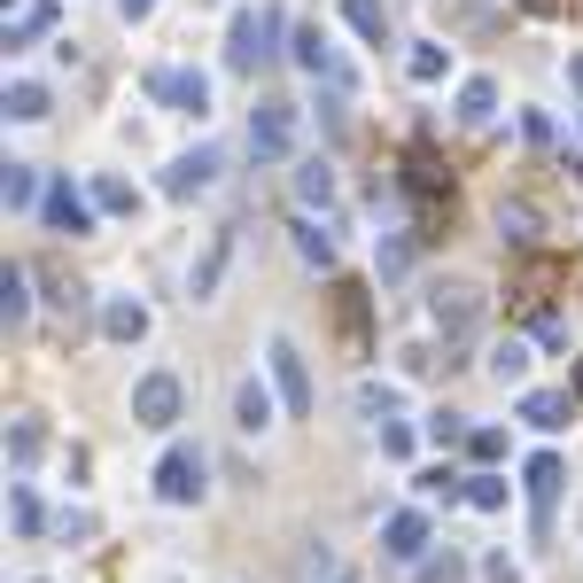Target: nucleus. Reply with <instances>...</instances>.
Listing matches in <instances>:
<instances>
[{
    "mask_svg": "<svg viewBox=\"0 0 583 583\" xmlns=\"http://www.w3.org/2000/svg\"><path fill=\"white\" fill-rule=\"evenodd\" d=\"M273 39H281V9H241L233 32H226V62L258 70V62H273Z\"/></svg>",
    "mask_w": 583,
    "mask_h": 583,
    "instance_id": "1",
    "label": "nucleus"
},
{
    "mask_svg": "<svg viewBox=\"0 0 583 583\" xmlns=\"http://www.w3.org/2000/svg\"><path fill=\"white\" fill-rule=\"evenodd\" d=\"M180 404H187V389H180L172 366H156V374L133 381V421L140 428H180Z\"/></svg>",
    "mask_w": 583,
    "mask_h": 583,
    "instance_id": "2",
    "label": "nucleus"
},
{
    "mask_svg": "<svg viewBox=\"0 0 583 583\" xmlns=\"http://www.w3.org/2000/svg\"><path fill=\"white\" fill-rule=\"evenodd\" d=\"M203 475H210V459H203L195 444H172V451L156 459V498H163V506H195Z\"/></svg>",
    "mask_w": 583,
    "mask_h": 583,
    "instance_id": "3",
    "label": "nucleus"
},
{
    "mask_svg": "<svg viewBox=\"0 0 583 583\" xmlns=\"http://www.w3.org/2000/svg\"><path fill=\"white\" fill-rule=\"evenodd\" d=\"M296 125H304L296 102H281V94L258 102V110H249V156H288L296 148Z\"/></svg>",
    "mask_w": 583,
    "mask_h": 583,
    "instance_id": "4",
    "label": "nucleus"
},
{
    "mask_svg": "<svg viewBox=\"0 0 583 583\" xmlns=\"http://www.w3.org/2000/svg\"><path fill=\"white\" fill-rule=\"evenodd\" d=\"M296 62H304L311 78H327L335 94H351V62L335 55V39H327V24H296Z\"/></svg>",
    "mask_w": 583,
    "mask_h": 583,
    "instance_id": "5",
    "label": "nucleus"
},
{
    "mask_svg": "<svg viewBox=\"0 0 583 583\" xmlns=\"http://www.w3.org/2000/svg\"><path fill=\"white\" fill-rule=\"evenodd\" d=\"M148 94L172 102V110H187V117H203L210 110V78L203 70H148Z\"/></svg>",
    "mask_w": 583,
    "mask_h": 583,
    "instance_id": "6",
    "label": "nucleus"
},
{
    "mask_svg": "<svg viewBox=\"0 0 583 583\" xmlns=\"http://www.w3.org/2000/svg\"><path fill=\"white\" fill-rule=\"evenodd\" d=\"M265 358H273V389H281V404H288V412H296V421H304V412H311V374H304V358H296V343L281 335V343H273Z\"/></svg>",
    "mask_w": 583,
    "mask_h": 583,
    "instance_id": "7",
    "label": "nucleus"
},
{
    "mask_svg": "<svg viewBox=\"0 0 583 583\" xmlns=\"http://www.w3.org/2000/svg\"><path fill=\"white\" fill-rule=\"evenodd\" d=\"M381 552H389V560H421V552H428V514H421V506L389 514V522H381Z\"/></svg>",
    "mask_w": 583,
    "mask_h": 583,
    "instance_id": "8",
    "label": "nucleus"
},
{
    "mask_svg": "<svg viewBox=\"0 0 583 583\" xmlns=\"http://www.w3.org/2000/svg\"><path fill=\"white\" fill-rule=\"evenodd\" d=\"M39 210H47V226H55V233H87V226H94V203H87V195H78L70 180H55Z\"/></svg>",
    "mask_w": 583,
    "mask_h": 583,
    "instance_id": "9",
    "label": "nucleus"
},
{
    "mask_svg": "<svg viewBox=\"0 0 583 583\" xmlns=\"http://www.w3.org/2000/svg\"><path fill=\"white\" fill-rule=\"evenodd\" d=\"M218 180V148H187L172 172H163V195H203Z\"/></svg>",
    "mask_w": 583,
    "mask_h": 583,
    "instance_id": "10",
    "label": "nucleus"
},
{
    "mask_svg": "<svg viewBox=\"0 0 583 583\" xmlns=\"http://www.w3.org/2000/svg\"><path fill=\"white\" fill-rule=\"evenodd\" d=\"M475 319H482L475 288H436V327H444V335H475Z\"/></svg>",
    "mask_w": 583,
    "mask_h": 583,
    "instance_id": "11",
    "label": "nucleus"
},
{
    "mask_svg": "<svg viewBox=\"0 0 583 583\" xmlns=\"http://www.w3.org/2000/svg\"><path fill=\"white\" fill-rule=\"evenodd\" d=\"M522 482H529V498H537V529H545V506L560 498V482H568V467H560V451H537L529 467H522Z\"/></svg>",
    "mask_w": 583,
    "mask_h": 583,
    "instance_id": "12",
    "label": "nucleus"
},
{
    "mask_svg": "<svg viewBox=\"0 0 583 583\" xmlns=\"http://www.w3.org/2000/svg\"><path fill=\"white\" fill-rule=\"evenodd\" d=\"M522 421L552 436V428H568V421H575V404H568V389H529V397H522Z\"/></svg>",
    "mask_w": 583,
    "mask_h": 583,
    "instance_id": "13",
    "label": "nucleus"
},
{
    "mask_svg": "<svg viewBox=\"0 0 583 583\" xmlns=\"http://www.w3.org/2000/svg\"><path fill=\"white\" fill-rule=\"evenodd\" d=\"M102 335H110V343H140V335H148V304L110 296V304H102Z\"/></svg>",
    "mask_w": 583,
    "mask_h": 583,
    "instance_id": "14",
    "label": "nucleus"
},
{
    "mask_svg": "<svg viewBox=\"0 0 583 583\" xmlns=\"http://www.w3.org/2000/svg\"><path fill=\"white\" fill-rule=\"evenodd\" d=\"M233 412H241V428H249V436L273 428V389H265L258 374H249V381H241V397H233Z\"/></svg>",
    "mask_w": 583,
    "mask_h": 583,
    "instance_id": "15",
    "label": "nucleus"
},
{
    "mask_svg": "<svg viewBox=\"0 0 583 583\" xmlns=\"http://www.w3.org/2000/svg\"><path fill=\"white\" fill-rule=\"evenodd\" d=\"M55 24H62V9H55V0H32V9L9 24V47H32V39H47Z\"/></svg>",
    "mask_w": 583,
    "mask_h": 583,
    "instance_id": "16",
    "label": "nucleus"
},
{
    "mask_svg": "<svg viewBox=\"0 0 583 583\" xmlns=\"http://www.w3.org/2000/svg\"><path fill=\"white\" fill-rule=\"evenodd\" d=\"M296 195L327 210V203H335V172H327V163H319V156H304V163H296Z\"/></svg>",
    "mask_w": 583,
    "mask_h": 583,
    "instance_id": "17",
    "label": "nucleus"
},
{
    "mask_svg": "<svg viewBox=\"0 0 583 583\" xmlns=\"http://www.w3.org/2000/svg\"><path fill=\"white\" fill-rule=\"evenodd\" d=\"M9 117L16 125H39L47 117V87H39V78H16V87H9Z\"/></svg>",
    "mask_w": 583,
    "mask_h": 583,
    "instance_id": "18",
    "label": "nucleus"
},
{
    "mask_svg": "<svg viewBox=\"0 0 583 583\" xmlns=\"http://www.w3.org/2000/svg\"><path fill=\"white\" fill-rule=\"evenodd\" d=\"M459 117L467 125H490L498 117V87H490V78H467V87H459Z\"/></svg>",
    "mask_w": 583,
    "mask_h": 583,
    "instance_id": "19",
    "label": "nucleus"
},
{
    "mask_svg": "<svg viewBox=\"0 0 583 583\" xmlns=\"http://www.w3.org/2000/svg\"><path fill=\"white\" fill-rule=\"evenodd\" d=\"M335 319H343V335H351V343H366V288H358V281L335 288Z\"/></svg>",
    "mask_w": 583,
    "mask_h": 583,
    "instance_id": "20",
    "label": "nucleus"
},
{
    "mask_svg": "<svg viewBox=\"0 0 583 583\" xmlns=\"http://www.w3.org/2000/svg\"><path fill=\"white\" fill-rule=\"evenodd\" d=\"M24 311H32V296H24V265H9V273H0V319L24 327Z\"/></svg>",
    "mask_w": 583,
    "mask_h": 583,
    "instance_id": "21",
    "label": "nucleus"
},
{
    "mask_svg": "<svg viewBox=\"0 0 583 583\" xmlns=\"http://www.w3.org/2000/svg\"><path fill=\"white\" fill-rule=\"evenodd\" d=\"M9 514H16V529H24V537H39V529H47V514H39L32 482H9Z\"/></svg>",
    "mask_w": 583,
    "mask_h": 583,
    "instance_id": "22",
    "label": "nucleus"
},
{
    "mask_svg": "<svg viewBox=\"0 0 583 583\" xmlns=\"http://www.w3.org/2000/svg\"><path fill=\"white\" fill-rule=\"evenodd\" d=\"M226 258H233V233H210V258L195 265V296H210V288H218V273H226Z\"/></svg>",
    "mask_w": 583,
    "mask_h": 583,
    "instance_id": "23",
    "label": "nucleus"
},
{
    "mask_svg": "<svg viewBox=\"0 0 583 583\" xmlns=\"http://www.w3.org/2000/svg\"><path fill=\"white\" fill-rule=\"evenodd\" d=\"M296 249H304V265H319V273L335 265V241H327V233H319L311 218H296Z\"/></svg>",
    "mask_w": 583,
    "mask_h": 583,
    "instance_id": "24",
    "label": "nucleus"
},
{
    "mask_svg": "<svg viewBox=\"0 0 583 583\" xmlns=\"http://www.w3.org/2000/svg\"><path fill=\"white\" fill-rule=\"evenodd\" d=\"M490 374H498V381H522V374H529V343H514V335H506V343L490 351Z\"/></svg>",
    "mask_w": 583,
    "mask_h": 583,
    "instance_id": "25",
    "label": "nucleus"
},
{
    "mask_svg": "<svg viewBox=\"0 0 583 583\" xmlns=\"http://www.w3.org/2000/svg\"><path fill=\"white\" fill-rule=\"evenodd\" d=\"M343 16H351V24H358V32H366L374 47L389 39V16H381V0H343Z\"/></svg>",
    "mask_w": 583,
    "mask_h": 583,
    "instance_id": "26",
    "label": "nucleus"
},
{
    "mask_svg": "<svg viewBox=\"0 0 583 583\" xmlns=\"http://www.w3.org/2000/svg\"><path fill=\"white\" fill-rule=\"evenodd\" d=\"M0 187H9V210H24V203H47V195H39V172H32V163H9V180H0Z\"/></svg>",
    "mask_w": 583,
    "mask_h": 583,
    "instance_id": "27",
    "label": "nucleus"
},
{
    "mask_svg": "<svg viewBox=\"0 0 583 583\" xmlns=\"http://www.w3.org/2000/svg\"><path fill=\"white\" fill-rule=\"evenodd\" d=\"M467 506L498 514V506H506V482H498V475H467Z\"/></svg>",
    "mask_w": 583,
    "mask_h": 583,
    "instance_id": "28",
    "label": "nucleus"
},
{
    "mask_svg": "<svg viewBox=\"0 0 583 583\" xmlns=\"http://www.w3.org/2000/svg\"><path fill=\"white\" fill-rule=\"evenodd\" d=\"M39 444H47V436H39V421H16V428H9V451H16V467H32V459H39Z\"/></svg>",
    "mask_w": 583,
    "mask_h": 583,
    "instance_id": "29",
    "label": "nucleus"
},
{
    "mask_svg": "<svg viewBox=\"0 0 583 583\" xmlns=\"http://www.w3.org/2000/svg\"><path fill=\"white\" fill-rule=\"evenodd\" d=\"M467 459H475V467L506 459V436H498V428H475V436H467Z\"/></svg>",
    "mask_w": 583,
    "mask_h": 583,
    "instance_id": "30",
    "label": "nucleus"
},
{
    "mask_svg": "<svg viewBox=\"0 0 583 583\" xmlns=\"http://www.w3.org/2000/svg\"><path fill=\"white\" fill-rule=\"evenodd\" d=\"M94 210H117V218H125V210H133V187H125V180H102V187H94Z\"/></svg>",
    "mask_w": 583,
    "mask_h": 583,
    "instance_id": "31",
    "label": "nucleus"
},
{
    "mask_svg": "<svg viewBox=\"0 0 583 583\" xmlns=\"http://www.w3.org/2000/svg\"><path fill=\"white\" fill-rule=\"evenodd\" d=\"M421 583H467V560H459V552H444V560H428V568H421Z\"/></svg>",
    "mask_w": 583,
    "mask_h": 583,
    "instance_id": "32",
    "label": "nucleus"
},
{
    "mask_svg": "<svg viewBox=\"0 0 583 583\" xmlns=\"http://www.w3.org/2000/svg\"><path fill=\"white\" fill-rule=\"evenodd\" d=\"M444 62H451L444 47H412V78H421V87H428V78H444Z\"/></svg>",
    "mask_w": 583,
    "mask_h": 583,
    "instance_id": "33",
    "label": "nucleus"
},
{
    "mask_svg": "<svg viewBox=\"0 0 583 583\" xmlns=\"http://www.w3.org/2000/svg\"><path fill=\"white\" fill-rule=\"evenodd\" d=\"M421 490H428V498H467V490H459V475H451V467H428V475H421Z\"/></svg>",
    "mask_w": 583,
    "mask_h": 583,
    "instance_id": "34",
    "label": "nucleus"
},
{
    "mask_svg": "<svg viewBox=\"0 0 583 583\" xmlns=\"http://www.w3.org/2000/svg\"><path fill=\"white\" fill-rule=\"evenodd\" d=\"M404 265H412V241H404V233H397V241H381V273H389V281H397V273H404Z\"/></svg>",
    "mask_w": 583,
    "mask_h": 583,
    "instance_id": "35",
    "label": "nucleus"
},
{
    "mask_svg": "<svg viewBox=\"0 0 583 583\" xmlns=\"http://www.w3.org/2000/svg\"><path fill=\"white\" fill-rule=\"evenodd\" d=\"M358 404H366V412H397V389H389V381H366Z\"/></svg>",
    "mask_w": 583,
    "mask_h": 583,
    "instance_id": "36",
    "label": "nucleus"
},
{
    "mask_svg": "<svg viewBox=\"0 0 583 583\" xmlns=\"http://www.w3.org/2000/svg\"><path fill=\"white\" fill-rule=\"evenodd\" d=\"M381 451H389V459H412V428L389 421V428H381Z\"/></svg>",
    "mask_w": 583,
    "mask_h": 583,
    "instance_id": "37",
    "label": "nucleus"
},
{
    "mask_svg": "<svg viewBox=\"0 0 583 583\" xmlns=\"http://www.w3.org/2000/svg\"><path fill=\"white\" fill-rule=\"evenodd\" d=\"M428 436H436V444H459V436H475V428H459V412H436Z\"/></svg>",
    "mask_w": 583,
    "mask_h": 583,
    "instance_id": "38",
    "label": "nucleus"
},
{
    "mask_svg": "<svg viewBox=\"0 0 583 583\" xmlns=\"http://www.w3.org/2000/svg\"><path fill=\"white\" fill-rule=\"evenodd\" d=\"M117 9H125V24H140V16L156 9V0H117Z\"/></svg>",
    "mask_w": 583,
    "mask_h": 583,
    "instance_id": "39",
    "label": "nucleus"
},
{
    "mask_svg": "<svg viewBox=\"0 0 583 583\" xmlns=\"http://www.w3.org/2000/svg\"><path fill=\"white\" fill-rule=\"evenodd\" d=\"M575 397H583V366H575Z\"/></svg>",
    "mask_w": 583,
    "mask_h": 583,
    "instance_id": "40",
    "label": "nucleus"
}]
</instances>
